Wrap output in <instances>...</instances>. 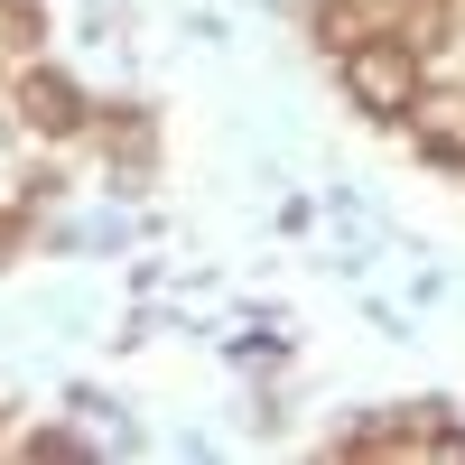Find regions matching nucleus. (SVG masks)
<instances>
[{
	"instance_id": "f257e3e1",
	"label": "nucleus",
	"mask_w": 465,
	"mask_h": 465,
	"mask_svg": "<svg viewBox=\"0 0 465 465\" xmlns=\"http://www.w3.org/2000/svg\"><path fill=\"white\" fill-rule=\"evenodd\" d=\"M344 94L363 112H419V47L410 37H363V47H344Z\"/></svg>"
},
{
	"instance_id": "f03ea898",
	"label": "nucleus",
	"mask_w": 465,
	"mask_h": 465,
	"mask_svg": "<svg viewBox=\"0 0 465 465\" xmlns=\"http://www.w3.org/2000/svg\"><path fill=\"white\" fill-rule=\"evenodd\" d=\"M19 103H28L37 131H84V103H74V84H56V74H28Z\"/></svg>"
}]
</instances>
